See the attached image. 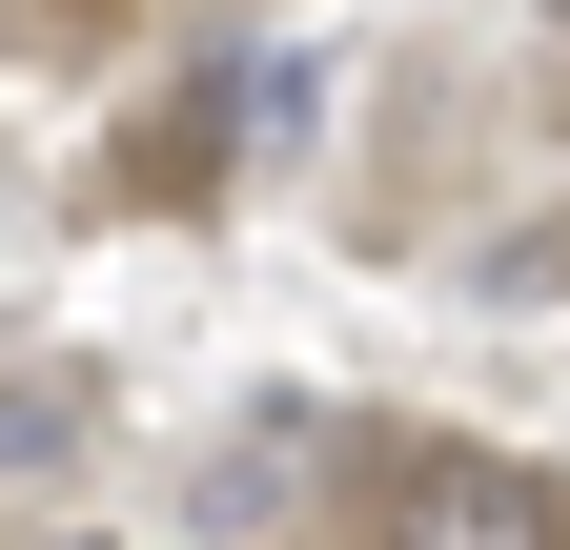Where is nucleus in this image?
Wrapping results in <instances>:
<instances>
[{
	"label": "nucleus",
	"mask_w": 570,
	"mask_h": 550,
	"mask_svg": "<svg viewBox=\"0 0 570 550\" xmlns=\"http://www.w3.org/2000/svg\"><path fill=\"white\" fill-rule=\"evenodd\" d=\"M102 21H122V0H102Z\"/></svg>",
	"instance_id": "nucleus-3"
},
{
	"label": "nucleus",
	"mask_w": 570,
	"mask_h": 550,
	"mask_svg": "<svg viewBox=\"0 0 570 550\" xmlns=\"http://www.w3.org/2000/svg\"><path fill=\"white\" fill-rule=\"evenodd\" d=\"M61 550H102V530H61Z\"/></svg>",
	"instance_id": "nucleus-2"
},
{
	"label": "nucleus",
	"mask_w": 570,
	"mask_h": 550,
	"mask_svg": "<svg viewBox=\"0 0 570 550\" xmlns=\"http://www.w3.org/2000/svg\"><path fill=\"white\" fill-rule=\"evenodd\" d=\"M367 550H570V469H530V449H407L367 490Z\"/></svg>",
	"instance_id": "nucleus-1"
}]
</instances>
